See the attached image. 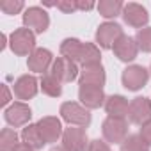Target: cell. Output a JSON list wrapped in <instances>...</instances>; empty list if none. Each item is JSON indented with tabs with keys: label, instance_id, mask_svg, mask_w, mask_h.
<instances>
[{
	"label": "cell",
	"instance_id": "6da1fadb",
	"mask_svg": "<svg viewBox=\"0 0 151 151\" xmlns=\"http://www.w3.org/2000/svg\"><path fill=\"white\" fill-rule=\"evenodd\" d=\"M60 116H62V119L66 123H69V126L87 128L91 124L89 109H86L84 105H80L77 101H64L60 105Z\"/></svg>",
	"mask_w": 151,
	"mask_h": 151
},
{
	"label": "cell",
	"instance_id": "8992f818",
	"mask_svg": "<svg viewBox=\"0 0 151 151\" xmlns=\"http://www.w3.org/2000/svg\"><path fill=\"white\" fill-rule=\"evenodd\" d=\"M89 142L91 140L87 139L86 128H80V126H69L62 133V146L68 151H86Z\"/></svg>",
	"mask_w": 151,
	"mask_h": 151
},
{
	"label": "cell",
	"instance_id": "5b68a950",
	"mask_svg": "<svg viewBox=\"0 0 151 151\" xmlns=\"http://www.w3.org/2000/svg\"><path fill=\"white\" fill-rule=\"evenodd\" d=\"M23 25L36 34H43L50 27V16L43 7L32 6V7L25 9V13H23Z\"/></svg>",
	"mask_w": 151,
	"mask_h": 151
},
{
	"label": "cell",
	"instance_id": "4fadbf2b",
	"mask_svg": "<svg viewBox=\"0 0 151 151\" xmlns=\"http://www.w3.org/2000/svg\"><path fill=\"white\" fill-rule=\"evenodd\" d=\"M78 100L80 103L93 110V109H100L101 105H105V93H103V87H94V86H80L78 87Z\"/></svg>",
	"mask_w": 151,
	"mask_h": 151
},
{
	"label": "cell",
	"instance_id": "4dcf8cb0",
	"mask_svg": "<svg viewBox=\"0 0 151 151\" xmlns=\"http://www.w3.org/2000/svg\"><path fill=\"white\" fill-rule=\"evenodd\" d=\"M77 6H78V11H91L94 7L93 2H77Z\"/></svg>",
	"mask_w": 151,
	"mask_h": 151
},
{
	"label": "cell",
	"instance_id": "30bf717a",
	"mask_svg": "<svg viewBox=\"0 0 151 151\" xmlns=\"http://www.w3.org/2000/svg\"><path fill=\"white\" fill-rule=\"evenodd\" d=\"M4 117L7 121V124L14 126V128H20V126H27L30 124V117H32V110L27 103L23 101H14L11 107L6 109L4 112Z\"/></svg>",
	"mask_w": 151,
	"mask_h": 151
},
{
	"label": "cell",
	"instance_id": "4316f807",
	"mask_svg": "<svg viewBox=\"0 0 151 151\" xmlns=\"http://www.w3.org/2000/svg\"><path fill=\"white\" fill-rule=\"evenodd\" d=\"M23 7H25V4L22 2V0H4V2H0V9H2V13L9 14V16L22 13Z\"/></svg>",
	"mask_w": 151,
	"mask_h": 151
},
{
	"label": "cell",
	"instance_id": "9c48e42d",
	"mask_svg": "<svg viewBox=\"0 0 151 151\" xmlns=\"http://www.w3.org/2000/svg\"><path fill=\"white\" fill-rule=\"evenodd\" d=\"M128 119L133 124H146L147 121H151V100L144 98V96H137L130 101V109H128Z\"/></svg>",
	"mask_w": 151,
	"mask_h": 151
},
{
	"label": "cell",
	"instance_id": "9a60e30c",
	"mask_svg": "<svg viewBox=\"0 0 151 151\" xmlns=\"http://www.w3.org/2000/svg\"><path fill=\"white\" fill-rule=\"evenodd\" d=\"M107 80V75L101 64H91V66H82V71L78 75L80 86H94V87H103Z\"/></svg>",
	"mask_w": 151,
	"mask_h": 151
},
{
	"label": "cell",
	"instance_id": "2e32d148",
	"mask_svg": "<svg viewBox=\"0 0 151 151\" xmlns=\"http://www.w3.org/2000/svg\"><path fill=\"white\" fill-rule=\"evenodd\" d=\"M52 64H53V55L46 48H36L29 55V59H27V68L32 73H43V75H46V69Z\"/></svg>",
	"mask_w": 151,
	"mask_h": 151
},
{
	"label": "cell",
	"instance_id": "ffe728a7",
	"mask_svg": "<svg viewBox=\"0 0 151 151\" xmlns=\"http://www.w3.org/2000/svg\"><path fill=\"white\" fill-rule=\"evenodd\" d=\"M22 140L25 144H29L36 151L37 149H43V146L46 144L45 139H43V135H41V132H39V128H37V124H27L22 130Z\"/></svg>",
	"mask_w": 151,
	"mask_h": 151
},
{
	"label": "cell",
	"instance_id": "e0dca14e",
	"mask_svg": "<svg viewBox=\"0 0 151 151\" xmlns=\"http://www.w3.org/2000/svg\"><path fill=\"white\" fill-rule=\"evenodd\" d=\"M37 89H39V84H37L34 75H22V77L14 82V86H13L14 96L18 100H22V101L34 98L37 94Z\"/></svg>",
	"mask_w": 151,
	"mask_h": 151
},
{
	"label": "cell",
	"instance_id": "8fae6325",
	"mask_svg": "<svg viewBox=\"0 0 151 151\" xmlns=\"http://www.w3.org/2000/svg\"><path fill=\"white\" fill-rule=\"evenodd\" d=\"M36 124H37V128H39V132H41V135H43V139H45L46 144H53V142H57V140L62 137V133H64V130H62V123H60V119L55 117V116L41 117Z\"/></svg>",
	"mask_w": 151,
	"mask_h": 151
},
{
	"label": "cell",
	"instance_id": "f546056e",
	"mask_svg": "<svg viewBox=\"0 0 151 151\" xmlns=\"http://www.w3.org/2000/svg\"><path fill=\"white\" fill-rule=\"evenodd\" d=\"M144 140H146V144L151 147V121H147L146 124H142L140 126V133H139Z\"/></svg>",
	"mask_w": 151,
	"mask_h": 151
},
{
	"label": "cell",
	"instance_id": "d4e9b609",
	"mask_svg": "<svg viewBox=\"0 0 151 151\" xmlns=\"http://www.w3.org/2000/svg\"><path fill=\"white\" fill-rule=\"evenodd\" d=\"M119 151H149V146L146 144V140L139 133H133L123 140Z\"/></svg>",
	"mask_w": 151,
	"mask_h": 151
},
{
	"label": "cell",
	"instance_id": "f1b7e54d",
	"mask_svg": "<svg viewBox=\"0 0 151 151\" xmlns=\"http://www.w3.org/2000/svg\"><path fill=\"white\" fill-rule=\"evenodd\" d=\"M86 151H110V146H109V142H105V140L94 139V140L89 142V146H87Z\"/></svg>",
	"mask_w": 151,
	"mask_h": 151
},
{
	"label": "cell",
	"instance_id": "44dd1931",
	"mask_svg": "<svg viewBox=\"0 0 151 151\" xmlns=\"http://www.w3.org/2000/svg\"><path fill=\"white\" fill-rule=\"evenodd\" d=\"M41 91L50 98H59L62 94V82L55 78L52 73H46L41 77Z\"/></svg>",
	"mask_w": 151,
	"mask_h": 151
},
{
	"label": "cell",
	"instance_id": "83f0119b",
	"mask_svg": "<svg viewBox=\"0 0 151 151\" xmlns=\"http://www.w3.org/2000/svg\"><path fill=\"white\" fill-rule=\"evenodd\" d=\"M59 11L66 13V14H71L75 11H78V6H77V0H60V2H57L55 6Z\"/></svg>",
	"mask_w": 151,
	"mask_h": 151
},
{
	"label": "cell",
	"instance_id": "603a6c76",
	"mask_svg": "<svg viewBox=\"0 0 151 151\" xmlns=\"http://www.w3.org/2000/svg\"><path fill=\"white\" fill-rule=\"evenodd\" d=\"M80 64L82 66L101 64V53H100V48L94 43H84V52H82Z\"/></svg>",
	"mask_w": 151,
	"mask_h": 151
},
{
	"label": "cell",
	"instance_id": "1f68e13d",
	"mask_svg": "<svg viewBox=\"0 0 151 151\" xmlns=\"http://www.w3.org/2000/svg\"><path fill=\"white\" fill-rule=\"evenodd\" d=\"M2 89H4V100H2V105H7V103L11 101V93H9V87H7V86H4Z\"/></svg>",
	"mask_w": 151,
	"mask_h": 151
},
{
	"label": "cell",
	"instance_id": "3957f363",
	"mask_svg": "<svg viewBox=\"0 0 151 151\" xmlns=\"http://www.w3.org/2000/svg\"><path fill=\"white\" fill-rule=\"evenodd\" d=\"M103 137L109 144H123V140L128 137V121L124 117H107L101 124Z\"/></svg>",
	"mask_w": 151,
	"mask_h": 151
},
{
	"label": "cell",
	"instance_id": "52a82bcc",
	"mask_svg": "<svg viewBox=\"0 0 151 151\" xmlns=\"http://www.w3.org/2000/svg\"><path fill=\"white\" fill-rule=\"evenodd\" d=\"M121 36H123V27L119 23H116V22H105L96 30V43L100 45V48L110 50V48H114L116 41Z\"/></svg>",
	"mask_w": 151,
	"mask_h": 151
},
{
	"label": "cell",
	"instance_id": "ac0fdd59",
	"mask_svg": "<svg viewBox=\"0 0 151 151\" xmlns=\"http://www.w3.org/2000/svg\"><path fill=\"white\" fill-rule=\"evenodd\" d=\"M128 109H130V103L121 94H112V96H107L105 100V110L110 117H126Z\"/></svg>",
	"mask_w": 151,
	"mask_h": 151
},
{
	"label": "cell",
	"instance_id": "5bb4252c",
	"mask_svg": "<svg viewBox=\"0 0 151 151\" xmlns=\"http://www.w3.org/2000/svg\"><path fill=\"white\" fill-rule=\"evenodd\" d=\"M112 50H114V55H116L121 62H132V60L137 57V53H139V46H137L135 37L126 36V34H123V36L116 41V45H114Z\"/></svg>",
	"mask_w": 151,
	"mask_h": 151
},
{
	"label": "cell",
	"instance_id": "d6986e66",
	"mask_svg": "<svg viewBox=\"0 0 151 151\" xmlns=\"http://www.w3.org/2000/svg\"><path fill=\"white\" fill-rule=\"evenodd\" d=\"M84 52V43L77 37H68L60 43V55L73 62H80Z\"/></svg>",
	"mask_w": 151,
	"mask_h": 151
},
{
	"label": "cell",
	"instance_id": "d6a6232c",
	"mask_svg": "<svg viewBox=\"0 0 151 151\" xmlns=\"http://www.w3.org/2000/svg\"><path fill=\"white\" fill-rule=\"evenodd\" d=\"M14 151H36V149H32L29 144H25V142H20V146L14 149Z\"/></svg>",
	"mask_w": 151,
	"mask_h": 151
},
{
	"label": "cell",
	"instance_id": "7a4b0ae2",
	"mask_svg": "<svg viewBox=\"0 0 151 151\" xmlns=\"http://www.w3.org/2000/svg\"><path fill=\"white\" fill-rule=\"evenodd\" d=\"M9 48L13 50L14 55L25 57L30 55L36 50V36L30 29L23 27V29H16L11 36H9Z\"/></svg>",
	"mask_w": 151,
	"mask_h": 151
},
{
	"label": "cell",
	"instance_id": "484cf974",
	"mask_svg": "<svg viewBox=\"0 0 151 151\" xmlns=\"http://www.w3.org/2000/svg\"><path fill=\"white\" fill-rule=\"evenodd\" d=\"M135 41H137L139 50H142L146 53H151V27H144V29L137 30Z\"/></svg>",
	"mask_w": 151,
	"mask_h": 151
},
{
	"label": "cell",
	"instance_id": "ba28073f",
	"mask_svg": "<svg viewBox=\"0 0 151 151\" xmlns=\"http://www.w3.org/2000/svg\"><path fill=\"white\" fill-rule=\"evenodd\" d=\"M123 20L126 25L133 27V29H144L149 22V14H147V9L137 2H128L124 4V9H123Z\"/></svg>",
	"mask_w": 151,
	"mask_h": 151
},
{
	"label": "cell",
	"instance_id": "277c9868",
	"mask_svg": "<svg viewBox=\"0 0 151 151\" xmlns=\"http://www.w3.org/2000/svg\"><path fill=\"white\" fill-rule=\"evenodd\" d=\"M147 80H149V71L144 66H139V64L128 66L121 75V82H123L124 89H128V91L142 89L147 84Z\"/></svg>",
	"mask_w": 151,
	"mask_h": 151
},
{
	"label": "cell",
	"instance_id": "836d02e7",
	"mask_svg": "<svg viewBox=\"0 0 151 151\" xmlns=\"http://www.w3.org/2000/svg\"><path fill=\"white\" fill-rule=\"evenodd\" d=\"M50 151H68V149H66L64 146H53V147H52Z\"/></svg>",
	"mask_w": 151,
	"mask_h": 151
},
{
	"label": "cell",
	"instance_id": "cb8c5ba5",
	"mask_svg": "<svg viewBox=\"0 0 151 151\" xmlns=\"http://www.w3.org/2000/svg\"><path fill=\"white\" fill-rule=\"evenodd\" d=\"M20 146L18 133L13 128H4L0 133V151H14Z\"/></svg>",
	"mask_w": 151,
	"mask_h": 151
},
{
	"label": "cell",
	"instance_id": "7402d4cb",
	"mask_svg": "<svg viewBox=\"0 0 151 151\" xmlns=\"http://www.w3.org/2000/svg\"><path fill=\"white\" fill-rule=\"evenodd\" d=\"M96 7H98V13H100L103 18L110 20V18H116V16L123 14L124 4L119 2V0H101Z\"/></svg>",
	"mask_w": 151,
	"mask_h": 151
},
{
	"label": "cell",
	"instance_id": "7c38bea8",
	"mask_svg": "<svg viewBox=\"0 0 151 151\" xmlns=\"http://www.w3.org/2000/svg\"><path fill=\"white\" fill-rule=\"evenodd\" d=\"M52 75L55 78H59L62 84H69L78 77V66L77 62H73L64 57H57L52 64Z\"/></svg>",
	"mask_w": 151,
	"mask_h": 151
}]
</instances>
